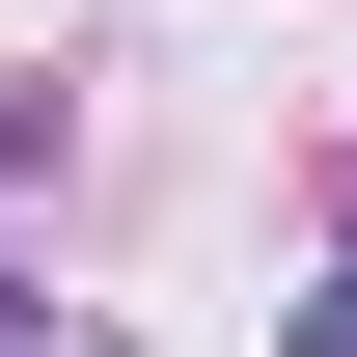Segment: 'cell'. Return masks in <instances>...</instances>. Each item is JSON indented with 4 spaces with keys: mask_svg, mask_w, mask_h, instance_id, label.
<instances>
[{
    "mask_svg": "<svg viewBox=\"0 0 357 357\" xmlns=\"http://www.w3.org/2000/svg\"><path fill=\"white\" fill-rule=\"evenodd\" d=\"M303 357H357V275H330V303H303Z\"/></svg>",
    "mask_w": 357,
    "mask_h": 357,
    "instance_id": "cell-1",
    "label": "cell"
}]
</instances>
